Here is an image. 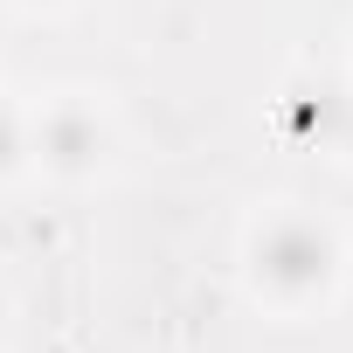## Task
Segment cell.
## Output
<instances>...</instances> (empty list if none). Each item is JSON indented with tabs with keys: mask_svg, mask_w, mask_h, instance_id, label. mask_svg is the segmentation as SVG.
<instances>
[{
	"mask_svg": "<svg viewBox=\"0 0 353 353\" xmlns=\"http://www.w3.org/2000/svg\"><path fill=\"white\" fill-rule=\"evenodd\" d=\"M346 270H353L346 229L305 201H270L243 229V291L270 319H291V325L325 319L346 291Z\"/></svg>",
	"mask_w": 353,
	"mask_h": 353,
	"instance_id": "6da1fadb",
	"label": "cell"
},
{
	"mask_svg": "<svg viewBox=\"0 0 353 353\" xmlns=\"http://www.w3.org/2000/svg\"><path fill=\"white\" fill-rule=\"evenodd\" d=\"M111 152H118V125L97 90H56L28 104V173L56 188H90L111 166Z\"/></svg>",
	"mask_w": 353,
	"mask_h": 353,
	"instance_id": "7a4b0ae2",
	"label": "cell"
},
{
	"mask_svg": "<svg viewBox=\"0 0 353 353\" xmlns=\"http://www.w3.org/2000/svg\"><path fill=\"white\" fill-rule=\"evenodd\" d=\"M346 97H353V90H339L332 77H291V83L277 90V125H284V139L332 145V139H339V118H346Z\"/></svg>",
	"mask_w": 353,
	"mask_h": 353,
	"instance_id": "3957f363",
	"label": "cell"
},
{
	"mask_svg": "<svg viewBox=\"0 0 353 353\" xmlns=\"http://www.w3.org/2000/svg\"><path fill=\"white\" fill-rule=\"evenodd\" d=\"M28 173V104L0 97V188H14Z\"/></svg>",
	"mask_w": 353,
	"mask_h": 353,
	"instance_id": "277c9868",
	"label": "cell"
},
{
	"mask_svg": "<svg viewBox=\"0 0 353 353\" xmlns=\"http://www.w3.org/2000/svg\"><path fill=\"white\" fill-rule=\"evenodd\" d=\"M332 152L353 166V97H346V118H339V139H332Z\"/></svg>",
	"mask_w": 353,
	"mask_h": 353,
	"instance_id": "5b68a950",
	"label": "cell"
},
{
	"mask_svg": "<svg viewBox=\"0 0 353 353\" xmlns=\"http://www.w3.org/2000/svg\"><path fill=\"white\" fill-rule=\"evenodd\" d=\"M8 8H21V14H70L77 0H8Z\"/></svg>",
	"mask_w": 353,
	"mask_h": 353,
	"instance_id": "8992f818",
	"label": "cell"
},
{
	"mask_svg": "<svg viewBox=\"0 0 353 353\" xmlns=\"http://www.w3.org/2000/svg\"><path fill=\"white\" fill-rule=\"evenodd\" d=\"M8 325H14V298H8V284H0V339H8Z\"/></svg>",
	"mask_w": 353,
	"mask_h": 353,
	"instance_id": "52a82bcc",
	"label": "cell"
}]
</instances>
